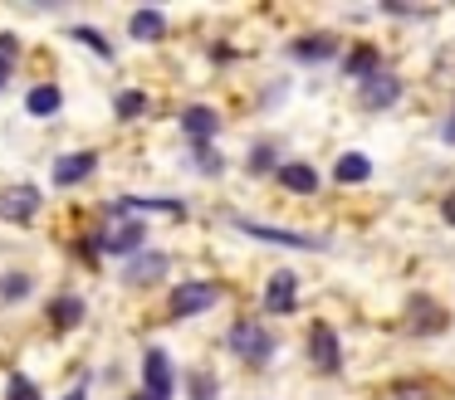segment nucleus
<instances>
[{"mask_svg":"<svg viewBox=\"0 0 455 400\" xmlns=\"http://www.w3.org/2000/svg\"><path fill=\"white\" fill-rule=\"evenodd\" d=\"M142 224H118V230L99 234V249L103 254H142Z\"/></svg>","mask_w":455,"mask_h":400,"instance_id":"13","label":"nucleus"},{"mask_svg":"<svg viewBox=\"0 0 455 400\" xmlns=\"http://www.w3.org/2000/svg\"><path fill=\"white\" fill-rule=\"evenodd\" d=\"M441 327H445V312L431 298H416L411 302V332H441Z\"/></svg>","mask_w":455,"mask_h":400,"instance_id":"20","label":"nucleus"},{"mask_svg":"<svg viewBox=\"0 0 455 400\" xmlns=\"http://www.w3.org/2000/svg\"><path fill=\"white\" fill-rule=\"evenodd\" d=\"M343 74L347 78H357V83H367V78H372V74H382V68H377V49H353V54H347L343 59Z\"/></svg>","mask_w":455,"mask_h":400,"instance_id":"19","label":"nucleus"},{"mask_svg":"<svg viewBox=\"0 0 455 400\" xmlns=\"http://www.w3.org/2000/svg\"><path fill=\"white\" fill-rule=\"evenodd\" d=\"M275 176H279L284 191H299V195H314L318 191V171H314V166H304V161H284Z\"/></svg>","mask_w":455,"mask_h":400,"instance_id":"15","label":"nucleus"},{"mask_svg":"<svg viewBox=\"0 0 455 400\" xmlns=\"http://www.w3.org/2000/svg\"><path fill=\"white\" fill-rule=\"evenodd\" d=\"M35 210H40V191H35V185H11V191H0V220L25 224V220H35Z\"/></svg>","mask_w":455,"mask_h":400,"instance_id":"7","label":"nucleus"},{"mask_svg":"<svg viewBox=\"0 0 455 400\" xmlns=\"http://www.w3.org/2000/svg\"><path fill=\"white\" fill-rule=\"evenodd\" d=\"M69 39H79V44H89V49H93V54H103V59H113V44H108V39H103V35H99V29H89V25H74V29H69Z\"/></svg>","mask_w":455,"mask_h":400,"instance_id":"22","label":"nucleus"},{"mask_svg":"<svg viewBox=\"0 0 455 400\" xmlns=\"http://www.w3.org/2000/svg\"><path fill=\"white\" fill-rule=\"evenodd\" d=\"M235 224L250 234V239H259V244H279V249H314V254H323V249H328L323 239H314V234L279 230V224H259V220H235Z\"/></svg>","mask_w":455,"mask_h":400,"instance_id":"2","label":"nucleus"},{"mask_svg":"<svg viewBox=\"0 0 455 400\" xmlns=\"http://www.w3.org/2000/svg\"><path fill=\"white\" fill-rule=\"evenodd\" d=\"M128 35H132V39H142V44H157V39L167 35V15H162V10H132Z\"/></svg>","mask_w":455,"mask_h":400,"instance_id":"14","label":"nucleus"},{"mask_svg":"<svg viewBox=\"0 0 455 400\" xmlns=\"http://www.w3.org/2000/svg\"><path fill=\"white\" fill-rule=\"evenodd\" d=\"M64 107V93L54 83H40V88H30V98H25V113L30 117H54Z\"/></svg>","mask_w":455,"mask_h":400,"instance_id":"17","label":"nucleus"},{"mask_svg":"<svg viewBox=\"0 0 455 400\" xmlns=\"http://www.w3.org/2000/svg\"><path fill=\"white\" fill-rule=\"evenodd\" d=\"M289 54L318 64V59H333L338 54V39L333 35H304V39H294V44H289Z\"/></svg>","mask_w":455,"mask_h":400,"instance_id":"16","label":"nucleus"},{"mask_svg":"<svg viewBox=\"0 0 455 400\" xmlns=\"http://www.w3.org/2000/svg\"><path fill=\"white\" fill-rule=\"evenodd\" d=\"M167 254L162 249H142V254H132V263H128V283L132 288H148V283H157L162 273H167Z\"/></svg>","mask_w":455,"mask_h":400,"instance_id":"8","label":"nucleus"},{"mask_svg":"<svg viewBox=\"0 0 455 400\" xmlns=\"http://www.w3.org/2000/svg\"><path fill=\"white\" fill-rule=\"evenodd\" d=\"M5 78H11V68H0V93H5Z\"/></svg>","mask_w":455,"mask_h":400,"instance_id":"32","label":"nucleus"},{"mask_svg":"<svg viewBox=\"0 0 455 400\" xmlns=\"http://www.w3.org/2000/svg\"><path fill=\"white\" fill-rule=\"evenodd\" d=\"M15 54H20V44H15V35H0V68H11Z\"/></svg>","mask_w":455,"mask_h":400,"instance_id":"27","label":"nucleus"},{"mask_svg":"<svg viewBox=\"0 0 455 400\" xmlns=\"http://www.w3.org/2000/svg\"><path fill=\"white\" fill-rule=\"evenodd\" d=\"M367 176H372V156L367 152H343L333 161V181L338 185H363Z\"/></svg>","mask_w":455,"mask_h":400,"instance_id":"12","label":"nucleus"},{"mask_svg":"<svg viewBox=\"0 0 455 400\" xmlns=\"http://www.w3.org/2000/svg\"><path fill=\"white\" fill-rule=\"evenodd\" d=\"M308 361H314L318 371L343 366V341H338V332L328 327V322H314V327H308Z\"/></svg>","mask_w":455,"mask_h":400,"instance_id":"4","label":"nucleus"},{"mask_svg":"<svg viewBox=\"0 0 455 400\" xmlns=\"http://www.w3.org/2000/svg\"><path fill=\"white\" fill-rule=\"evenodd\" d=\"M250 171H279V166H275V152H269V146H255V152H250Z\"/></svg>","mask_w":455,"mask_h":400,"instance_id":"26","label":"nucleus"},{"mask_svg":"<svg viewBox=\"0 0 455 400\" xmlns=\"http://www.w3.org/2000/svg\"><path fill=\"white\" fill-rule=\"evenodd\" d=\"M196 166H201V171H220V161L211 156V146H196Z\"/></svg>","mask_w":455,"mask_h":400,"instance_id":"28","label":"nucleus"},{"mask_svg":"<svg viewBox=\"0 0 455 400\" xmlns=\"http://www.w3.org/2000/svg\"><path fill=\"white\" fill-rule=\"evenodd\" d=\"M20 293H30V273H5V278H0V298H20Z\"/></svg>","mask_w":455,"mask_h":400,"instance_id":"23","label":"nucleus"},{"mask_svg":"<svg viewBox=\"0 0 455 400\" xmlns=\"http://www.w3.org/2000/svg\"><path fill=\"white\" fill-rule=\"evenodd\" d=\"M220 298L216 283H181L177 293H172V318H201V312H211Z\"/></svg>","mask_w":455,"mask_h":400,"instance_id":"3","label":"nucleus"},{"mask_svg":"<svg viewBox=\"0 0 455 400\" xmlns=\"http://www.w3.org/2000/svg\"><path fill=\"white\" fill-rule=\"evenodd\" d=\"M226 347L235 351L240 361H269V357H275V337L259 327V318H240L235 327H230Z\"/></svg>","mask_w":455,"mask_h":400,"instance_id":"1","label":"nucleus"},{"mask_svg":"<svg viewBox=\"0 0 455 400\" xmlns=\"http://www.w3.org/2000/svg\"><path fill=\"white\" fill-rule=\"evenodd\" d=\"M441 137H445V142H455V113H451V122L441 127Z\"/></svg>","mask_w":455,"mask_h":400,"instance_id":"31","label":"nucleus"},{"mask_svg":"<svg viewBox=\"0 0 455 400\" xmlns=\"http://www.w3.org/2000/svg\"><path fill=\"white\" fill-rule=\"evenodd\" d=\"M191 396H196V400H211V396H216V380H211L206 371H191Z\"/></svg>","mask_w":455,"mask_h":400,"instance_id":"25","label":"nucleus"},{"mask_svg":"<svg viewBox=\"0 0 455 400\" xmlns=\"http://www.w3.org/2000/svg\"><path fill=\"white\" fill-rule=\"evenodd\" d=\"M294 308H299V273H289V269L269 273V283H265V312L289 318Z\"/></svg>","mask_w":455,"mask_h":400,"instance_id":"5","label":"nucleus"},{"mask_svg":"<svg viewBox=\"0 0 455 400\" xmlns=\"http://www.w3.org/2000/svg\"><path fill=\"white\" fill-rule=\"evenodd\" d=\"M357 98H363V107H392L396 98H402V78L396 74H372L363 88H357Z\"/></svg>","mask_w":455,"mask_h":400,"instance_id":"10","label":"nucleus"},{"mask_svg":"<svg viewBox=\"0 0 455 400\" xmlns=\"http://www.w3.org/2000/svg\"><path fill=\"white\" fill-rule=\"evenodd\" d=\"M142 376H148V400H172V361L162 347L142 351Z\"/></svg>","mask_w":455,"mask_h":400,"instance_id":"6","label":"nucleus"},{"mask_svg":"<svg viewBox=\"0 0 455 400\" xmlns=\"http://www.w3.org/2000/svg\"><path fill=\"white\" fill-rule=\"evenodd\" d=\"M50 322L54 327H79L84 322V298L79 293H60V298L50 302Z\"/></svg>","mask_w":455,"mask_h":400,"instance_id":"18","label":"nucleus"},{"mask_svg":"<svg viewBox=\"0 0 455 400\" xmlns=\"http://www.w3.org/2000/svg\"><path fill=\"white\" fill-rule=\"evenodd\" d=\"M93 166H99V156H93V152H69V156H60V161H54V185H79V181H89Z\"/></svg>","mask_w":455,"mask_h":400,"instance_id":"11","label":"nucleus"},{"mask_svg":"<svg viewBox=\"0 0 455 400\" xmlns=\"http://www.w3.org/2000/svg\"><path fill=\"white\" fill-rule=\"evenodd\" d=\"M5 400H40V386H35L30 376H15L11 390H5Z\"/></svg>","mask_w":455,"mask_h":400,"instance_id":"24","label":"nucleus"},{"mask_svg":"<svg viewBox=\"0 0 455 400\" xmlns=\"http://www.w3.org/2000/svg\"><path fill=\"white\" fill-rule=\"evenodd\" d=\"M64 400H89V386H74V390H69V396H64Z\"/></svg>","mask_w":455,"mask_h":400,"instance_id":"30","label":"nucleus"},{"mask_svg":"<svg viewBox=\"0 0 455 400\" xmlns=\"http://www.w3.org/2000/svg\"><path fill=\"white\" fill-rule=\"evenodd\" d=\"M181 132L196 137V146H206V137L220 132V113H216V107H206V103H191L187 113H181Z\"/></svg>","mask_w":455,"mask_h":400,"instance_id":"9","label":"nucleus"},{"mask_svg":"<svg viewBox=\"0 0 455 400\" xmlns=\"http://www.w3.org/2000/svg\"><path fill=\"white\" fill-rule=\"evenodd\" d=\"M113 107H118V117H123V122H138V117H148L152 98L142 93V88H123V93H118V103H113Z\"/></svg>","mask_w":455,"mask_h":400,"instance_id":"21","label":"nucleus"},{"mask_svg":"<svg viewBox=\"0 0 455 400\" xmlns=\"http://www.w3.org/2000/svg\"><path fill=\"white\" fill-rule=\"evenodd\" d=\"M441 220L455 224V195H445V200H441Z\"/></svg>","mask_w":455,"mask_h":400,"instance_id":"29","label":"nucleus"}]
</instances>
